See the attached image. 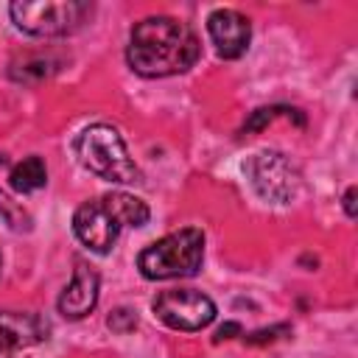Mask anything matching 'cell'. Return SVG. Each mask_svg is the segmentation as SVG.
<instances>
[{"mask_svg":"<svg viewBox=\"0 0 358 358\" xmlns=\"http://www.w3.org/2000/svg\"><path fill=\"white\" fill-rule=\"evenodd\" d=\"M0 210H3V213H6V215H8V213H11V207H8V199H6V196H3V193H0Z\"/></svg>","mask_w":358,"mask_h":358,"instance_id":"e0dca14e","label":"cell"},{"mask_svg":"<svg viewBox=\"0 0 358 358\" xmlns=\"http://www.w3.org/2000/svg\"><path fill=\"white\" fill-rule=\"evenodd\" d=\"M207 34H210V39L215 45V53L221 59H238L249 48L252 25L235 8H215L207 17Z\"/></svg>","mask_w":358,"mask_h":358,"instance_id":"ba28073f","label":"cell"},{"mask_svg":"<svg viewBox=\"0 0 358 358\" xmlns=\"http://www.w3.org/2000/svg\"><path fill=\"white\" fill-rule=\"evenodd\" d=\"M199 53H201V45L196 34L182 20H173L165 14L140 20L131 28L129 48H126L129 67L145 78H165V76L185 73L196 64Z\"/></svg>","mask_w":358,"mask_h":358,"instance_id":"6da1fadb","label":"cell"},{"mask_svg":"<svg viewBox=\"0 0 358 358\" xmlns=\"http://www.w3.org/2000/svg\"><path fill=\"white\" fill-rule=\"evenodd\" d=\"M355 187H347V193H344V210H347V215L350 218H355Z\"/></svg>","mask_w":358,"mask_h":358,"instance_id":"2e32d148","label":"cell"},{"mask_svg":"<svg viewBox=\"0 0 358 358\" xmlns=\"http://www.w3.org/2000/svg\"><path fill=\"white\" fill-rule=\"evenodd\" d=\"M243 168H246L260 199H266L271 204H291L299 196L302 176L285 154L266 148V151H257Z\"/></svg>","mask_w":358,"mask_h":358,"instance_id":"8992f818","label":"cell"},{"mask_svg":"<svg viewBox=\"0 0 358 358\" xmlns=\"http://www.w3.org/2000/svg\"><path fill=\"white\" fill-rule=\"evenodd\" d=\"M291 333V324H271V327H263V330H255V333H249V336H243V341L246 344H252V347H263V344H271V341H277V338H282V336H288Z\"/></svg>","mask_w":358,"mask_h":358,"instance_id":"4fadbf2b","label":"cell"},{"mask_svg":"<svg viewBox=\"0 0 358 358\" xmlns=\"http://www.w3.org/2000/svg\"><path fill=\"white\" fill-rule=\"evenodd\" d=\"M50 333V324L39 313L0 310V358H11L14 350L39 344Z\"/></svg>","mask_w":358,"mask_h":358,"instance_id":"9c48e42d","label":"cell"},{"mask_svg":"<svg viewBox=\"0 0 358 358\" xmlns=\"http://www.w3.org/2000/svg\"><path fill=\"white\" fill-rule=\"evenodd\" d=\"M98 288H101V280L95 268L87 266L84 260H76L73 280L59 296V313L64 319H84L98 305Z\"/></svg>","mask_w":358,"mask_h":358,"instance_id":"30bf717a","label":"cell"},{"mask_svg":"<svg viewBox=\"0 0 358 358\" xmlns=\"http://www.w3.org/2000/svg\"><path fill=\"white\" fill-rule=\"evenodd\" d=\"M106 324H109L115 333H131V330L137 327V313H134L131 308H117V310L109 313Z\"/></svg>","mask_w":358,"mask_h":358,"instance_id":"5bb4252c","label":"cell"},{"mask_svg":"<svg viewBox=\"0 0 358 358\" xmlns=\"http://www.w3.org/2000/svg\"><path fill=\"white\" fill-rule=\"evenodd\" d=\"M151 210L143 199L129 193H103L98 199L84 201L73 215L76 238L98 255H106L123 227H143Z\"/></svg>","mask_w":358,"mask_h":358,"instance_id":"7a4b0ae2","label":"cell"},{"mask_svg":"<svg viewBox=\"0 0 358 358\" xmlns=\"http://www.w3.org/2000/svg\"><path fill=\"white\" fill-rule=\"evenodd\" d=\"M8 182L17 193H34L39 187H45L48 182V168L42 162V157H28L22 162H17L8 173Z\"/></svg>","mask_w":358,"mask_h":358,"instance_id":"8fae6325","label":"cell"},{"mask_svg":"<svg viewBox=\"0 0 358 358\" xmlns=\"http://www.w3.org/2000/svg\"><path fill=\"white\" fill-rule=\"evenodd\" d=\"M151 310L162 324L185 333L204 330L215 319V302L207 294L193 288H173V291L157 294Z\"/></svg>","mask_w":358,"mask_h":358,"instance_id":"52a82bcc","label":"cell"},{"mask_svg":"<svg viewBox=\"0 0 358 358\" xmlns=\"http://www.w3.org/2000/svg\"><path fill=\"white\" fill-rule=\"evenodd\" d=\"M76 154H78V162L90 173L106 182H117V185L140 182V168L129 157L120 131L109 123L87 126L76 140Z\"/></svg>","mask_w":358,"mask_h":358,"instance_id":"3957f363","label":"cell"},{"mask_svg":"<svg viewBox=\"0 0 358 358\" xmlns=\"http://www.w3.org/2000/svg\"><path fill=\"white\" fill-rule=\"evenodd\" d=\"M277 115H285V117H296V123L299 126H305V117L299 115V109H291V106H260V109H255L252 115H249V120H246V131H263Z\"/></svg>","mask_w":358,"mask_h":358,"instance_id":"7c38bea8","label":"cell"},{"mask_svg":"<svg viewBox=\"0 0 358 358\" xmlns=\"http://www.w3.org/2000/svg\"><path fill=\"white\" fill-rule=\"evenodd\" d=\"M0 268H3V255H0Z\"/></svg>","mask_w":358,"mask_h":358,"instance_id":"ac0fdd59","label":"cell"},{"mask_svg":"<svg viewBox=\"0 0 358 358\" xmlns=\"http://www.w3.org/2000/svg\"><path fill=\"white\" fill-rule=\"evenodd\" d=\"M201 260H204V232L196 227H185L145 246L137 257V268L148 280H173V277H193L201 268Z\"/></svg>","mask_w":358,"mask_h":358,"instance_id":"277c9868","label":"cell"},{"mask_svg":"<svg viewBox=\"0 0 358 358\" xmlns=\"http://www.w3.org/2000/svg\"><path fill=\"white\" fill-rule=\"evenodd\" d=\"M238 333H241V324H238V322H227V324H221V327H218V333H215V338H213V341L218 344V341H227V338H235Z\"/></svg>","mask_w":358,"mask_h":358,"instance_id":"9a60e30c","label":"cell"},{"mask_svg":"<svg viewBox=\"0 0 358 358\" xmlns=\"http://www.w3.org/2000/svg\"><path fill=\"white\" fill-rule=\"evenodd\" d=\"M14 25L31 36H64L78 31L92 14V3L84 0H17L8 6Z\"/></svg>","mask_w":358,"mask_h":358,"instance_id":"5b68a950","label":"cell"}]
</instances>
